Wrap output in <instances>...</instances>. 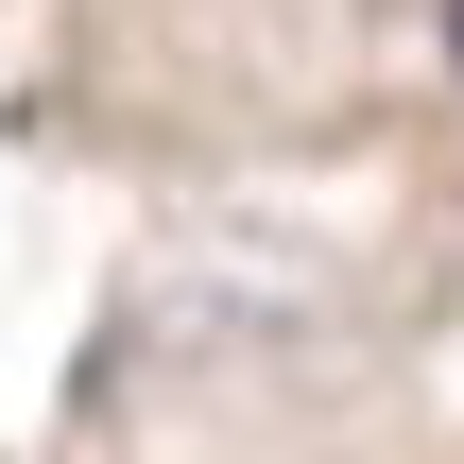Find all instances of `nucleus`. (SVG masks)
<instances>
[{
	"label": "nucleus",
	"instance_id": "nucleus-1",
	"mask_svg": "<svg viewBox=\"0 0 464 464\" xmlns=\"http://www.w3.org/2000/svg\"><path fill=\"white\" fill-rule=\"evenodd\" d=\"M448 69H464V0H448Z\"/></svg>",
	"mask_w": 464,
	"mask_h": 464
}]
</instances>
